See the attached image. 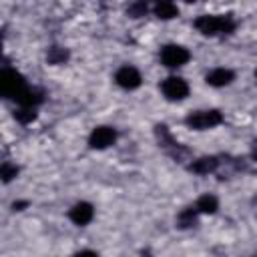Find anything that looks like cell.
<instances>
[{
	"instance_id": "cell-19",
	"label": "cell",
	"mask_w": 257,
	"mask_h": 257,
	"mask_svg": "<svg viewBox=\"0 0 257 257\" xmlns=\"http://www.w3.org/2000/svg\"><path fill=\"white\" fill-rule=\"evenodd\" d=\"M26 205H28L26 201H16L12 207H14V211H22V207H26Z\"/></svg>"
},
{
	"instance_id": "cell-6",
	"label": "cell",
	"mask_w": 257,
	"mask_h": 257,
	"mask_svg": "<svg viewBox=\"0 0 257 257\" xmlns=\"http://www.w3.org/2000/svg\"><path fill=\"white\" fill-rule=\"evenodd\" d=\"M141 72L135 68V66H122L116 70L114 74V82L120 86V88H126V90H135L141 86Z\"/></svg>"
},
{
	"instance_id": "cell-10",
	"label": "cell",
	"mask_w": 257,
	"mask_h": 257,
	"mask_svg": "<svg viewBox=\"0 0 257 257\" xmlns=\"http://www.w3.org/2000/svg\"><path fill=\"white\" fill-rule=\"evenodd\" d=\"M14 100H16L20 106H30V108H34V106H38V104L44 100V96H42V92H40L38 88H30V86H26Z\"/></svg>"
},
{
	"instance_id": "cell-12",
	"label": "cell",
	"mask_w": 257,
	"mask_h": 257,
	"mask_svg": "<svg viewBox=\"0 0 257 257\" xmlns=\"http://www.w3.org/2000/svg\"><path fill=\"white\" fill-rule=\"evenodd\" d=\"M155 16L161 20H171V18L179 16V8L171 0H157L155 2Z\"/></svg>"
},
{
	"instance_id": "cell-17",
	"label": "cell",
	"mask_w": 257,
	"mask_h": 257,
	"mask_svg": "<svg viewBox=\"0 0 257 257\" xmlns=\"http://www.w3.org/2000/svg\"><path fill=\"white\" fill-rule=\"evenodd\" d=\"M16 175H18V167H16V165H10V163H4V165H2V169H0V177H2L4 183H10Z\"/></svg>"
},
{
	"instance_id": "cell-21",
	"label": "cell",
	"mask_w": 257,
	"mask_h": 257,
	"mask_svg": "<svg viewBox=\"0 0 257 257\" xmlns=\"http://www.w3.org/2000/svg\"><path fill=\"white\" fill-rule=\"evenodd\" d=\"M185 2H195V0H185Z\"/></svg>"
},
{
	"instance_id": "cell-15",
	"label": "cell",
	"mask_w": 257,
	"mask_h": 257,
	"mask_svg": "<svg viewBox=\"0 0 257 257\" xmlns=\"http://www.w3.org/2000/svg\"><path fill=\"white\" fill-rule=\"evenodd\" d=\"M197 207H189V209H185L181 215H179V219H177V223H179V227L181 229H187V227H193L195 225V221H197Z\"/></svg>"
},
{
	"instance_id": "cell-9",
	"label": "cell",
	"mask_w": 257,
	"mask_h": 257,
	"mask_svg": "<svg viewBox=\"0 0 257 257\" xmlns=\"http://www.w3.org/2000/svg\"><path fill=\"white\" fill-rule=\"evenodd\" d=\"M205 80H207V84H211V86H227V84H231V82L235 80V74H233V70H229V68H215V70L207 72Z\"/></svg>"
},
{
	"instance_id": "cell-11",
	"label": "cell",
	"mask_w": 257,
	"mask_h": 257,
	"mask_svg": "<svg viewBox=\"0 0 257 257\" xmlns=\"http://www.w3.org/2000/svg\"><path fill=\"white\" fill-rule=\"evenodd\" d=\"M217 165H219V161L215 157H201V159L193 161L189 169L193 173H197V175H209V173H213L217 169Z\"/></svg>"
},
{
	"instance_id": "cell-16",
	"label": "cell",
	"mask_w": 257,
	"mask_h": 257,
	"mask_svg": "<svg viewBox=\"0 0 257 257\" xmlns=\"http://www.w3.org/2000/svg\"><path fill=\"white\" fill-rule=\"evenodd\" d=\"M14 118L18 122H22V124H28V122H32L36 118V112L30 106H20L18 110H14Z\"/></svg>"
},
{
	"instance_id": "cell-22",
	"label": "cell",
	"mask_w": 257,
	"mask_h": 257,
	"mask_svg": "<svg viewBox=\"0 0 257 257\" xmlns=\"http://www.w3.org/2000/svg\"><path fill=\"white\" fill-rule=\"evenodd\" d=\"M255 80H257V70H255Z\"/></svg>"
},
{
	"instance_id": "cell-4",
	"label": "cell",
	"mask_w": 257,
	"mask_h": 257,
	"mask_svg": "<svg viewBox=\"0 0 257 257\" xmlns=\"http://www.w3.org/2000/svg\"><path fill=\"white\" fill-rule=\"evenodd\" d=\"M191 58L189 50L179 46V44H167L161 48V62L169 68H177V66H183L187 64Z\"/></svg>"
},
{
	"instance_id": "cell-18",
	"label": "cell",
	"mask_w": 257,
	"mask_h": 257,
	"mask_svg": "<svg viewBox=\"0 0 257 257\" xmlns=\"http://www.w3.org/2000/svg\"><path fill=\"white\" fill-rule=\"evenodd\" d=\"M145 12H147V2H145V0L135 2V4L128 8V14H131L133 18H141V16H145Z\"/></svg>"
},
{
	"instance_id": "cell-5",
	"label": "cell",
	"mask_w": 257,
	"mask_h": 257,
	"mask_svg": "<svg viewBox=\"0 0 257 257\" xmlns=\"http://www.w3.org/2000/svg\"><path fill=\"white\" fill-rule=\"evenodd\" d=\"M161 90L167 100H183L189 94V84L181 76H169L161 82Z\"/></svg>"
},
{
	"instance_id": "cell-14",
	"label": "cell",
	"mask_w": 257,
	"mask_h": 257,
	"mask_svg": "<svg viewBox=\"0 0 257 257\" xmlns=\"http://www.w3.org/2000/svg\"><path fill=\"white\" fill-rule=\"evenodd\" d=\"M46 60H48V64H64L68 60V50L60 48V46H52L46 52Z\"/></svg>"
},
{
	"instance_id": "cell-3",
	"label": "cell",
	"mask_w": 257,
	"mask_h": 257,
	"mask_svg": "<svg viewBox=\"0 0 257 257\" xmlns=\"http://www.w3.org/2000/svg\"><path fill=\"white\" fill-rule=\"evenodd\" d=\"M187 126L189 128H195V131H205V128H213L217 124L223 122V114L219 110H197V112H191L187 118H185Z\"/></svg>"
},
{
	"instance_id": "cell-20",
	"label": "cell",
	"mask_w": 257,
	"mask_h": 257,
	"mask_svg": "<svg viewBox=\"0 0 257 257\" xmlns=\"http://www.w3.org/2000/svg\"><path fill=\"white\" fill-rule=\"evenodd\" d=\"M253 159H257V143H255V149H253Z\"/></svg>"
},
{
	"instance_id": "cell-8",
	"label": "cell",
	"mask_w": 257,
	"mask_h": 257,
	"mask_svg": "<svg viewBox=\"0 0 257 257\" xmlns=\"http://www.w3.org/2000/svg\"><path fill=\"white\" fill-rule=\"evenodd\" d=\"M68 217H70V221L72 223H76V225H88L90 221H92V217H94V209H92V205L90 203H86V201H80V203H76L72 209H70V213H68Z\"/></svg>"
},
{
	"instance_id": "cell-13",
	"label": "cell",
	"mask_w": 257,
	"mask_h": 257,
	"mask_svg": "<svg viewBox=\"0 0 257 257\" xmlns=\"http://www.w3.org/2000/svg\"><path fill=\"white\" fill-rule=\"evenodd\" d=\"M195 207H197L199 213H215L219 209V201H217V197H213V195L207 193V195H201L197 199Z\"/></svg>"
},
{
	"instance_id": "cell-2",
	"label": "cell",
	"mask_w": 257,
	"mask_h": 257,
	"mask_svg": "<svg viewBox=\"0 0 257 257\" xmlns=\"http://www.w3.org/2000/svg\"><path fill=\"white\" fill-rule=\"evenodd\" d=\"M26 88V80L20 72L12 68H4L0 72V94L6 98H16Z\"/></svg>"
},
{
	"instance_id": "cell-1",
	"label": "cell",
	"mask_w": 257,
	"mask_h": 257,
	"mask_svg": "<svg viewBox=\"0 0 257 257\" xmlns=\"http://www.w3.org/2000/svg\"><path fill=\"white\" fill-rule=\"evenodd\" d=\"M195 28L205 34V36H215V34H229L235 30V22L231 16H199L195 20Z\"/></svg>"
},
{
	"instance_id": "cell-7",
	"label": "cell",
	"mask_w": 257,
	"mask_h": 257,
	"mask_svg": "<svg viewBox=\"0 0 257 257\" xmlns=\"http://www.w3.org/2000/svg\"><path fill=\"white\" fill-rule=\"evenodd\" d=\"M114 141H116V131L112 126H96L88 137V145L92 149H106Z\"/></svg>"
}]
</instances>
